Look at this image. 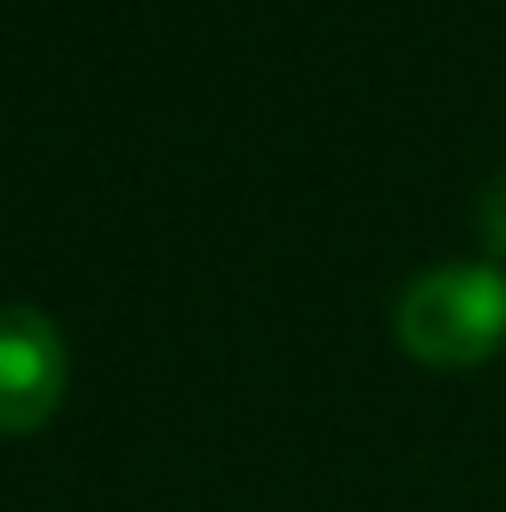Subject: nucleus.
Wrapping results in <instances>:
<instances>
[{
  "label": "nucleus",
  "mask_w": 506,
  "mask_h": 512,
  "mask_svg": "<svg viewBox=\"0 0 506 512\" xmlns=\"http://www.w3.org/2000/svg\"><path fill=\"white\" fill-rule=\"evenodd\" d=\"M477 227H483V245H489V256H506V173L495 179V185H489Z\"/></svg>",
  "instance_id": "obj_3"
},
{
  "label": "nucleus",
  "mask_w": 506,
  "mask_h": 512,
  "mask_svg": "<svg viewBox=\"0 0 506 512\" xmlns=\"http://www.w3.org/2000/svg\"><path fill=\"white\" fill-rule=\"evenodd\" d=\"M66 340L36 304H0V435L42 429L66 399Z\"/></svg>",
  "instance_id": "obj_2"
},
{
  "label": "nucleus",
  "mask_w": 506,
  "mask_h": 512,
  "mask_svg": "<svg viewBox=\"0 0 506 512\" xmlns=\"http://www.w3.org/2000/svg\"><path fill=\"white\" fill-rule=\"evenodd\" d=\"M393 334L417 364L471 370L506 346V268L501 262H441L399 292Z\"/></svg>",
  "instance_id": "obj_1"
}]
</instances>
